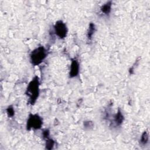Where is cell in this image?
<instances>
[{
    "mask_svg": "<svg viewBox=\"0 0 150 150\" xmlns=\"http://www.w3.org/2000/svg\"><path fill=\"white\" fill-rule=\"evenodd\" d=\"M48 50L43 46H39L31 51L29 54V61L33 66H39L46 59Z\"/></svg>",
    "mask_w": 150,
    "mask_h": 150,
    "instance_id": "2",
    "label": "cell"
},
{
    "mask_svg": "<svg viewBox=\"0 0 150 150\" xmlns=\"http://www.w3.org/2000/svg\"><path fill=\"white\" fill-rule=\"evenodd\" d=\"M42 135H43V139H46L48 138H49V136H50V131L49 129H45L43 132H42Z\"/></svg>",
    "mask_w": 150,
    "mask_h": 150,
    "instance_id": "13",
    "label": "cell"
},
{
    "mask_svg": "<svg viewBox=\"0 0 150 150\" xmlns=\"http://www.w3.org/2000/svg\"><path fill=\"white\" fill-rule=\"evenodd\" d=\"M149 133L148 131H144L139 138V142L140 146H145L149 144Z\"/></svg>",
    "mask_w": 150,
    "mask_h": 150,
    "instance_id": "8",
    "label": "cell"
},
{
    "mask_svg": "<svg viewBox=\"0 0 150 150\" xmlns=\"http://www.w3.org/2000/svg\"><path fill=\"white\" fill-rule=\"evenodd\" d=\"M124 120V115L122 113V111L119 108L117 112L113 116L112 123L113 124V125L115 127H120L122 124Z\"/></svg>",
    "mask_w": 150,
    "mask_h": 150,
    "instance_id": "6",
    "label": "cell"
},
{
    "mask_svg": "<svg viewBox=\"0 0 150 150\" xmlns=\"http://www.w3.org/2000/svg\"><path fill=\"white\" fill-rule=\"evenodd\" d=\"M39 78L35 76L29 83L26 88L25 94L29 97V103L31 105L35 103L40 93Z\"/></svg>",
    "mask_w": 150,
    "mask_h": 150,
    "instance_id": "1",
    "label": "cell"
},
{
    "mask_svg": "<svg viewBox=\"0 0 150 150\" xmlns=\"http://www.w3.org/2000/svg\"><path fill=\"white\" fill-rule=\"evenodd\" d=\"M96 25L94 23H90L88 25V28L87 31V39L88 41L92 40L93 35L96 32Z\"/></svg>",
    "mask_w": 150,
    "mask_h": 150,
    "instance_id": "9",
    "label": "cell"
},
{
    "mask_svg": "<svg viewBox=\"0 0 150 150\" xmlns=\"http://www.w3.org/2000/svg\"><path fill=\"white\" fill-rule=\"evenodd\" d=\"M53 32L59 39H64L68 33V28L66 23L62 20L56 21L53 27Z\"/></svg>",
    "mask_w": 150,
    "mask_h": 150,
    "instance_id": "4",
    "label": "cell"
},
{
    "mask_svg": "<svg viewBox=\"0 0 150 150\" xmlns=\"http://www.w3.org/2000/svg\"><path fill=\"white\" fill-rule=\"evenodd\" d=\"M80 73V63L77 59L73 58L71 60L69 76L70 78H76Z\"/></svg>",
    "mask_w": 150,
    "mask_h": 150,
    "instance_id": "5",
    "label": "cell"
},
{
    "mask_svg": "<svg viewBox=\"0 0 150 150\" xmlns=\"http://www.w3.org/2000/svg\"><path fill=\"white\" fill-rule=\"evenodd\" d=\"M43 125V118L38 114H29L26 121V129L37 130L42 128Z\"/></svg>",
    "mask_w": 150,
    "mask_h": 150,
    "instance_id": "3",
    "label": "cell"
},
{
    "mask_svg": "<svg viewBox=\"0 0 150 150\" xmlns=\"http://www.w3.org/2000/svg\"><path fill=\"white\" fill-rule=\"evenodd\" d=\"M6 113L8 115V117H12L14 114H15V110L13 107L12 105H9L8 107V108H6Z\"/></svg>",
    "mask_w": 150,
    "mask_h": 150,
    "instance_id": "11",
    "label": "cell"
},
{
    "mask_svg": "<svg viewBox=\"0 0 150 150\" xmlns=\"http://www.w3.org/2000/svg\"><path fill=\"white\" fill-rule=\"evenodd\" d=\"M112 1H108L103 4L100 8L101 13L105 16L110 15L112 11Z\"/></svg>",
    "mask_w": 150,
    "mask_h": 150,
    "instance_id": "7",
    "label": "cell"
},
{
    "mask_svg": "<svg viewBox=\"0 0 150 150\" xmlns=\"http://www.w3.org/2000/svg\"><path fill=\"white\" fill-rule=\"evenodd\" d=\"M83 125L86 129H90L94 127V123L90 121H84Z\"/></svg>",
    "mask_w": 150,
    "mask_h": 150,
    "instance_id": "12",
    "label": "cell"
},
{
    "mask_svg": "<svg viewBox=\"0 0 150 150\" xmlns=\"http://www.w3.org/2000/svg\"><path fill=\"white\" fill-rule=\"evenodd\" d=\"M55 144V141L49 137L45 139V148L47 149H53Z\"/></svg>",
    "mask_w": 150,
    "mask_h": 150,
    "instance_id": "10",
    "label": "cell"
}]
</instances>
